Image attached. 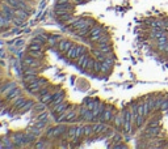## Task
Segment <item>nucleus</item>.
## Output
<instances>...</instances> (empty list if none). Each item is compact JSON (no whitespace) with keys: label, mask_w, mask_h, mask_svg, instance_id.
<instances>
[{"label":"nucleus","mask_w":168,"mask_h":149,"mask_svg":"<svg viewBox=\"0 0 168 149\" xmlns=\"http://www.w3.org/2000/svg\"><path fill=\"white\" fill-rule=\"evenodd\" d=\"M53 93L54 92H51V90H50V92H47L46 94H44V96L39 98V101H42V102H45V103H47V105H49V103L51 102V99H53Z\"/></svg>","instance_id":"obj_41"},{"label":"nucleus","mask_w":168,"mask_h":149,"mask_svg":"<svg viewBox=\"0 0 168 149\" xmlns=\"http://www.w3.org/2000/svg\"><path fill=\"white\" fill-rule=\"evenodd\" d=\"M160 127L159 126H151L147 127L143 133V137H147V139H152V137H156V136L160 135Z\"/></svg>","instance_id":"obj_12"},{"label":"nucleus","mask_w":168,"mask_h":149,"mask_svg":"<svg viewBox=\"0 0 168 149\" xmlns=\"http://www.w3.org/2000/svg\"><path fill=\"white\" fill-rule=\"evenodd\" d=\"M38 77H39L38 75H24V84L28 85L30 83H33V81H36Z\"/></svg>","instance_id":"obj_40"},{"label":"nucleus","mask_w":168,"mask_h":149,"mask_svg":"<svg viewBox=\"0 0 168 149\" xmlns=\"http://www.w3.org/2000/svg\"><path fill=\"white\" fill-rule=\"evenodd\" d=\"M33 148H36V149L51 148V140H50V139H47V137H45V136H44V139H39V140H37V141L34 143Z\"/></svg>","instance_id":"obj_19"},{"label":"nucleus","mask_w":168,"mask_h":149,"mask_svg":"<svg viewBox=\"0 0 168 149\" xmlns=\"http://www.w3.org/2000/svg\"><path fill=\"white\" fill-rule=\"evenodd\" d=\"M120 143H122V141H120ZM114 144V145H112V148H117V149H120V148H122V149H126L127 148V145L126 144Z\"/></svg>","instance_id":"obj_51"},{"label":"nucleus","mask_w":168,"mask_h":149,"mask_svg":"<svg viewBox=\"0 0 168 149\" xmlns=\"http://www.w3.org/2000/svg\"><path fill=\"white\" fill-rule=\"evenodd\" d=\"M78 119H79V111H78V107L74 106V107L70 109V110L66 112V119H65V122L70 124V123H74V122H76Z\"/></svg>","instance_id":"obj_11"},{"label":"nucleus","mask_w":168,"mask_h":149,"mask_svg":"<svg viewBox=\"0 0 168 149\" xmlns=\"http://www.w3.org/2000/svg\"><path fill=\"white\" fill-rule=\"evenodd\" d=\"M28 55L42 60V59H44V50H29V48H28Z\"/></svg>","instance_id":"obj_38"},{"label":"nucleus","mask_w":168,"mask_h":149,"mask_svg":"<svg viewBox=\"0 0 168 149\" xmlns=\"http://www.w3.org/2000/svg\"><path fill=\"white\" fill-rule=\"evenodd\" d=\"M101 73V62L100 60H95V64H93V76H97Z\"/></svg>","instance_id":"obj_42"},{"label":"nucleus","mask_w":168,"mask_h":149,"mask_svg":"<svg viewBox=\"0 0 168 149\" xmlns=\"http://www.w3.org/2000/svg\"><path fill=\"white\" fill-rule=\"evenodd\" d=\"M83 137H84V124L83 123L76 124V135H75V139L72 140V143L80 141Z\"/></svg>","instance_id":"obj_22"},{"label":"nucleus","mask_w":168,"mask_h":149,"mask_svg":"<svg viewBox=\"0 0 168 149\" xmlns=\"http://www.w3.org/2000/svg\"><path fill=\"white\" fill-rule=\"evenodd\" d=\"M11 137L16 148H25V132L17 131V132L11 133Z\"/></svg>","instance_id":"obj_3"},{"label":"nucleus","mask_w":168,"mask_h":149,"mask_svg":"<svg viewBox=\"0 0 168 149\" xmlns=\"http://www.w3.org/2000/svg\"><path fill=\"white\" fill-rule=\"evenodd\" d=\"M76 53H78V58H79L80 55H83V54L88 53V50L84 45H76Z\"/></svg>","instance_id":"obj_45"},{"label":"nucleus","mask_w":168,"mask_h":149,"mask_svg":"<svg viewBox=\"0 0 168 149\" xmlns=\"http://www.w3.org/2000/svg\"><path fill=\"white\" fill-rule=\"evenodd\" d=\"M96 47L99 48L101 53H104L105 55H109V54L113 53V46L112 43H101V45H96Z\"/></svg>","instance_id":"obj_28"},{"label":"nucleus","mask_w":168,"mask_h":149,"mask_svg":"<svg viewBox=\"0 0 168 149\" xmlns=\"http://www.w3.org/2000/svg\"><path fill=\"white\" fill-rule=\"evenodd\" d=\"M92 56L89 53H85V54H83V55H80L78 58V59L75 60V64H76V67H78L80 71H84L85 69V67H87V63H88V60H89V58Z\"/></svg>","instance_id":"obj_9"},{"label":"nucleus","mask_w":168,"mask_h":149,"mask_svg":"<svg viewBox=\"0 0 168 149\" xmlns=\"http://www.w3.org/2000/svg\"><path fill=\"white\" fill-rule=\"evenodd\" d=\"M47 107H49L47 103H45L42 101H38V102H34V105H33V107H32V111L33 112H42V111L46 110Z\"/></svg>","instance_id":"obj_27"},{"label":"nucleus","mask_w":168,"mask_h":149,"mask_svg":"<svg viewBox=\"0 0 168 149\" xmlns=\"http://www.w3.org/2000/svg\"><path fill=\"white\" fill-rule=\"evenodd\" d=\"M33 105H34V101H32V99H28V102L25 103V105L23 106V107L20 109V110H17V112L19 114H25L26 111H29V110H32V107H33Z\"/></svg>","instance_id":"obj_37"},{"label":"nucleus","mask_w":168,"mask_h":149,"mask_svg":"<svg viewBox=\"0 0 168 149\" xmlns=\"http://www.w3.org/2000/svg\"><path fill=\"white\" fill-rule=\"evenodd\" d=\"M116 112H117V111H116L114 106H113V105H106L105 110H104V112L101 114V117L99 118V120L100 122H106V123L113 122V118H114ZM99 120H97V122H99Z\"/></svg>","instance_id":"obj_2"},{"label":"nucleus","mask_w":168,"mask_h":149,"mask_svg":"<svg viewBox=\"0 0 168 149\" xmlns=\"http://www.w3.org/2000/svg\"><path fill=\"white\" fill-rule=\"evenodd\" d=\"M84 105L87 106L88 109H89V110H95V109L97 107V106H99V103H100V99H97V98H85L84 99Z\"/></svg>","instance_id":"obj_26"},{"label":"nucleus","mask_w":168,"mask_h":149,"mask_svg":"<svg viewBox=\"0 0 168 149\" xmlns=\"http://www.w3.org/2000/svg\"><path fill=\"white\" fill-rule=\"evenodd\" d=\"M109 126L106 122H93V131L95 135H105V132L108 131Z\"/></svg>","instance_id":"obj_8"},{"label":"nucleus","mask_w":168,"mask_h":149,"mask_svg":"<svg viewBox=\"0 0 168 149\" xmlns=\"http://www.w3.org/2000/svg\"><path fill=\"white\" fill-rule=\"evenodd\" d=\"M66 55V58L68 60H71V62H75L76 59H78V53H76V45H74L71 48H70L68 51L65 54Z\"/></svg>","instance_id":"obj_31"},{"label":"nucleus","mask_w":168,"mask_h":149,"mask_svg":"<svg viewBox=\"0 0 168 149\" xmlns=\"http://www.w3.org/2000/svg\"><path fill=\"white\" fill-rule=\"evenodd\" d=\"M95 136V131H93V122L92 123H87L84 124V137L89 139Z\"/></svg>","instance_id":"obj_29"},{"label":"nucleus","mask_w":168,"mask_h":149,"mask_svg":"<svg viewBox=\"0 0 168 149\" xmlns=\"http://www.w3.org/2000/svg\"><path fill=\"white\" fill-rule=\"evenodd\" d=\"M26 102H28V98H26L25 96H19L17 98H15L13 101H12V107H13L15 110H20Z\"/></svg>","instance_id":"obj_18"},{"label":"nucleus","mask_w":168,"mask_h":149,"mask_svg":"<svg viewBox=\"0 0 168 149\" xmlns=\"http://www.w3.org/2000/svg\"><path fill=\"white\" fill-rule=\"evenodd\" d=\"M47 118H49V112L47 111L38 112V115H37V119H39V120H47Z\"/></svg>","instance_id":"obj_46"},{"label":"nucleus","mask_w":168,"mask_h":149,"mask_svg":"<svg viewBox=\"0 0 168 149\" xmlns=\"http://www.w3.org/2000/svg\"><path fill=\"white\" fill-rule=\"evenodd\" d=\"M45 45H41V43H37V42H30L28 48L29 50H45Z\"/></svg>","instance_id":"obj_44"},{"label":"nucleus","mask_w":168,"mask_h":149,"mask_svg":"<svg viewBox=\"0 0 168 149\" xmlns=\"http://www.w3.org/2000/svg\"><path fill=\"white\" fill-rule=\"evenodd\" d=\"M74 42L71 41V39H66V38H63V39H60L59 42H58V46H57V50L59 51L60 54H66L67 51L70 50L72 46H74Z\"/></svg>","instance_id":"obj_6"},{"label":"nucleus","mask_w":168,"mask_h":149,"mask_svg":"<svg viewBox=\"0 0 168 149\" xmlns=\"http://www.w3.org/2000/svg\"><path fill=\"white\" fill-rule=\"evenodd\" d=\"M0 13L4 14L7 19L12 20L13 19V16H15V8H12L8 3L4 1V4H1V7H0Z\"/></svg>","instance_id":"obj_14"},{"label":"nucleus","mask_w":168,"mask_h":149,"mask_svg":"<svg viewBox=\"0 0 168 149\" xmlns=\"http://www.w3.org/2000/svg\"><path fill=\"white\" fill-rule=\"evenodd\" d=\"M160 111H168V98H166V101L163 102V105L160 107Z\"/></svg>","instance_id":"obj_50"},{"label":"nucleus","mask_w":168,"mask_h":149,"mask_svg":"<svg viewBox=\"0 0 168 149\" xmlns=\"http://www.w3.org/2000/svg\"><path fill=\"white\" fill-rule=\"evenodd\" d=\"M63 39V37L60 34H49L47 38V46L50 47H57L58 46V42Z\"/></svg>","instance_id":"obj_20"},{"label":"nucleus","mask_w":168,"mask_h":149,"mask_svg":"<svg viewBox=\"0 0 168 149\" xmlns=\"http://www.w3.org/2000/svg\"><path fill=\"white\" fill-rule=\"evenodd\" d=\"M75 135H76V124L70 123L68 124V128H67V131H66L65 139H67L68 141H72V140L75 139Z\"/></svg>","instance_id":"obj_21"},{"label":"nucleus","mask_w":168,"mask_h":149,"mask_svg":"<svg viewBox=\"0 0 168 149\" xmlns=\"http://www.w3.org/2000/svg\"><path fill=\"white\" fill-rule=\"evenodd\" d=\"M47 38H49L47 34H38L32 39V42H37V43H41V45H47Z\"/></svg>","instance_id":"obj_35"},{"label":"nucleus","mask_w":168,"mask_h":149,"mask_svg":"<svg viewBox=\"0 0 168 149\" xmlns=\"http://www.w3.org/2000/svg\"><path fill=\"white\" fill-rule=\"evenodd\" d=\"M28 14H29V11H26V9H21V8H19V9H15V16H19V17H21V19H24V20L28 19Z\"/></svg>","instance_id":"obj_39"},{"label":"nucleus","mask_w":168,"mask_h":149,"mask_svg":"<svg viewBox=\"0 0 168 149\" xmlns=\"http://www.w3.org/2000/svg\"><path fill=\"white\" fill-rule=\"evenodd\" d=\"M112 69H113V66H111L109 63H106V62H101V73L100 75L109 76L112 73Z\"/></svg>","instance_id":"obj_33"},{"label":"nucleus","mask_w":168,"mask_h":149,"mask_svg":"<svg viewBox=\"0 0 168 149\" xmlns=\"http://www.w3.org/2000/svg\"><path fill=\"white\" fill-rule=\"evenodd\" d=\"M91 55H92V56L95 58V59L100 60V62H104V60H105V58H106L105 54L101 53V51H100L97 47H93L92 50H91Z\"/></svg>","instance_id":"obj_30"},{"label":"nucleus","mask_w":168,"mask_h":149,"mask_svg":"<svg viewBox=\"0 0 168 149\" xmlns=\"http://www.w3.org/2000/svg\"><path fill=\"white\" fill-rule=\"evenodd\" d=\"M112 123H113V127H114L117 131L122 130V126H124V110H122L121 112H116Z\"/></svg>","instance_id":"obj_15"},{"label":"nucleus","mask_w":168,"mask_h":149,"mask_svg":"<svg viewBox=\"0 0 168 149\" xmlns=\"http://www.w3.org/2000/svg\"><path fill=\"white\" fill-rule=\"evenodd\" d=\"M19 96H21V89L20 88H15L8 96H5V99H7V101H13V99L17 98Z\"/></svg>","instance_id":"obj_34"},{"label":"nucleus","mask_w":168,"mask_h":149,"mask_svg":"<svg viewBox=\"0 0 168 149\" xmlns=\"http://www.w3.org/2000/svg\"><path fill=\"white\" fill-rule=\"evenodd\" d=\"M106 30H105V28H104L103 25H93L92 28H91V30H89V33H88V37H99V35H101L103 33H105Z\"/></svg>","instance_id":"obj_17"},{"label":"nucleus","mask_w":168,"mask_h":149,"mask_svg":"<svg viewBox=\"0 0 168 149\" xmlns=\"http://www.w3.org/2000/svg\"><path fill=\"white\" fill-rule=\"evenodd\" d=\"M74 1V4H83V3H85V0H72Z\"/></svg>","instance_id":"obj_52"},{"label":"nucleus","mask_w":168,"mask_h":149,"mask_svg":"<svg viewBox=\"0 0 168 149\" xmlns=\"http://www.w3.org/2000/svg\"><path fill=\"white\" fill-rule=\"evenodd\" d=\"M0 143H3V144H1L3 148H7V149H9V148H16V147H15V144H13V141H12L11 135L3 136V137L0 139Z\"/></svg>","instance_id":"obj_25"},{"label":"nucleus","mask_w":168,"mask_h":149,"mask_svg":"<svg viewBox=\"0 0 168 149\" xmlns=\"http://www.w3.org/2000/svg\"><path fill=\"white\" fill-rule=\"evenodd\" d=\"M166 33H167V34H168V25H167V28H166Z\"/></svg>","instance_id":"obj_53"},{"label":"nucleus","mask_w":168,"mask_h":149,"mask_svg":"<svg viewBox=\"0 0 168 149\" xmlns=\"http://www.w3.org/2000/svg\"><path fill=\"white\" fill-rule=\"evenodd\" d=\"M15 88H17V84L15 83V81H7L5 84H3L1 86H0V94L4 96V97L8 96Z\"/></svg>","instance_id":"obj_13"},{"label":"nucleus","mask_w":168,"mask_h":149,"mask_svg":"<svg viewBox=\"0 0 168 149\" xmlns=\"http://www.w3.org/2000/svg\"><path fill=\"white\" fill-rule=\"evenodd\" d=\"M47 84H49V81L46 80V78L38 77L36 81H33V83H30V84L26 85V90H28L29 93H32V94H37L38 90L41 89L44 85H47Z\"/></svg>","instance_id":"obj_1"},{"label":"nucleus","mask_w":168,"mask_h":149,"mask_svg":"<svg viewBox=\"0 0 168 149\" xmlns=\"http://www.w3.org/2000/svg\"><path fill=\"white\" fill-rule=\"evenodd\" d=\"M68 123H58L57 126H54V140L55 139H60L63 137V136L66 135V131L68 128V126H67Z\"/></svg>","instance_id":"obj_7"},{"label":"nucleus","mask_w":168,"mask_h":149,"mask_svg":"<svg viewBox=\"0 0 168 149\" xmlns=\"http://www.w3.org/2000/svg\"><path fill=\"white\" fill-rule=\"evenodd\" d=\"M65 97H66V93H65V90H63V89H60V88H59L58 90H55V92L53 93V99H51V102L49 103V109L54 107V106L58 105V103L66 101Z\"/></svg>","instance_id":"obj_4"},{"label":"nucleus","mask_w":168,"mask_h":149,"mask_svg":"<svg viewBox=\"0 0 168 149\" xmlns=\"http://www.w3.org/2000/svg\"><path fill=\"white\" fill-rule=\"evenodd\" d=\"M23 64L25 67H33V68H39L41 67V60L37 58H33L30 55H26L23 59Z\"/></svg>","instance_id":"obj_10"},{"label":"nucleus","mask_w":168,"mask_h":149,"mask_svg":"<svg viewBox=\"0 0 168 149\" xmlns=\"http://www.w3.org/2000/svg\"><path fill=\"white\" fill-rule=\"evenodd\" d=\"M72 107H74V106H72L71 103H68L67 101H63V102L55 105L54 107H51V112H53L54 115H58V114H62V112H65V111H68L70 109H72Z\"/></svg>","instance_id":"obj_5"},{"label":"nucleus","mask_w":168,"mask_h":149,"mask_svg":"<svg viewBox=\"0 0 168 149\" xmlns=\"http://www.w3.org/2000/svg\"><path fill=\"white\" fill-rule=\"evenodd\" d=\"M151 126H159V119H150L147 122V127H151Z\"/></svg>","instance_id":"obj_48"},{"label":"nucleus","mask_w":168,"mask_h":149,"mask_svg":"<svg viewBox=\"0 0 168 149\" xmlns=\"http://www.w3.org/2000/svg\"><path fill=\"white\" fill-rule=\"evenodd\" d=\"M68 3H74L72 0H57L55 5H63V4H68Z\"/></svg>","instance_id":"obj_49"},{"label":"nucleus","mask_w":168,"mask_h":149,"mask_svg":"<svg viewBox=\"0 0 168 149\" xmlns=\"http://www.w3.org/2000/svg\"><path fill=\"white\" fill-rule=\"evenodd\" d=\"M24 19H21V17H19V16H13V19H12V22H15L16 25H23L24 24Z\"/></svg>","instance_id":"obj_47"},{"label":"nucleus","mask_w":168,"mask_h":149,"mask_svg":"<svg viewBox=\"0 0 168 149\" xmlns=\"http://www.w3.org/2000/svg\"><path fill=\"white\" fill-rule=\"evenodd\" d=\"M24 132H25V148L26 147H33L34 143L37 141V136H36L30 130L24 131Z\"/></svg>","instance_id":"obj_16"},{"label":"nucleus","mask_w":168,"mask_h":149,"mask_svg":"<svg viewBox=\"0 0 168 149\" xmlns=\"http://www.w3.org/2000/svg\"><path fill=\"white\" fill-rule=\"evenodd\" d=\"M146 118L147 117H145V115H142V114H137L135 120H134V127H135L137 130H140L146 124Z\"/></svg>","instance_id":"obj_23"},{"label":"nucleus","mask_w":168,"mask_h":149,"mask_svg":"<svg viewBox=\"0 0 168 149\" xmlns=\"http://www.w3.org/2000/svg\"><path fill=\"white\" fill-rule=\"evenodd\" d=\"M11 21H12V20L7 19L4 14L0 13V28H8V25H9Z\"/></svg>","instance_id":"obj_43"},{"label":"nucleus","mask_w":168,"mask_h":149,"mask_svg":"<svg viewBox=\"0 0 168 149\" xmlns=\"http://www.w3.org/2000/svg\"><path fill=\"white\" fill-rule=\"evenodd\" d=\"M95 60H96V59H95L93 56L89 58V60H88V63H87V67H85V69H84L85 73L93 76V64H95Z\"/></svg>","instance_id":"obj_36"},{"label":"nucleus","mask_w":168,"mask_h":149,"mask_svg":"<svg viewBox=\"0 0 168 149\" xmlns=\"http://www.w3.org/2000/svg\"><path fill=\"white\" fill-rule=\"evenodd\" d=\"M166 94H163V93H158V94H155V111L156 110H160V107H161V105H163V102L166 101ZM154 111V112H155Z\"/></svg>","instance_id":"obj_24"},{"label":"nucleus","mask_w":168,"mask_h":149,"mask_svg":"<svg viewBox=\"0 0 168 149\" xmlns=\"http://www.w3.org/2000/svg\"><path fill=\"white\" fill-rule=\"evenodd\" d=\"M101 43H112V37L106 32L100 35L99 39H97V42L95 43V46H96V45H101Z\"/></svg>","instance_id":"obj_32"}]
</instances>
